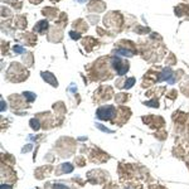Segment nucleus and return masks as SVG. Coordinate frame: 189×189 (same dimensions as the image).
<instances>
[{"label": "nucleus", "mask_w": 189, "mask_h": 189, "mask_svg": "<svg viewBox=\"0 0 189 189\" xmlns=\"http://www.w3.org/2000/svg\"><path fill=\"white\" fill-rule=\"evenodd\" d=\"M115 115V107L114 106H102L97 110L96 116L100 120H110Z\"/></svg>", "instance_id": "nucleus-1"}, {"label": "nucleus", "mask_w": 189, "mask_h": 189, "mask_svg": "<svg viewBox=\"0 0 189 189\" xmlns=\"http://www.w3.org/2000/svg\"><path fill=\"white\" fill-rule=\"evenodd\" d=\"M112 66H114L115 70H116L117 75H120V76L125 75L129 70V63L125 62V61H121L120 58H117V57H114L112 58Z\"/></svg>", "instance_id": "nucleus-2"}, {"label": "nucleus", "mask_w": 189, "mask_h": 189, "mask_svg": "<svg viewBox=\"0 0 189 189\" xmlns=\"http://www.w3.org/2000/svg\"><path fill=\"white\" fill-rule=\"evenodd\" d=\"M42 77H43V80L48 82L51 86H53V87L58 86V82H57L56 77L52 75V73H49V72H42Z\"/></svg>", "instance_id": "nucleus-3"}, {"label": "nucleus", "mask_w": 189, "mask_h": 189, "mask_svg": "<svg viewBox=\"0 0 189 189\" xmlns=\"http://www.w3.org/2000/svg\"><path fill=\"white\" fill-rule=\"evenodd\" d=\"M47 29H48V22H47V20H40V22H38V24L34 27V32L40 33V34H44Z\"/></svg>", "instance_id": "nucleus-4"}, {"label": "nucleus", "mask_w": 189, "mask_h": 189, "mask_svg": "<svg viewBox=\"0 0 189 189\" xmlns=\"http://www.w3.org/2000/svg\"><path fill=\"white\" fill-rule=\"evenodd\" d=\"M73 170V166L71 165V164H62V171L63 173H71Z\"/></svg>", "instance_id": "nucleus-5"}, {"label": "nucleus", "mask_w": 189, "mask_h": 189, "mask_svg": "<svg viewBox=\"0 0 189 189\" xmlns=\"http://www.w3.org/2000/svg\"><path fill=\"white\" fill-rule=\"evenodd\" d=\"M23 94H24V97L27 98L29 102H32V101H34V100H35V94L33 92H24Z\"/></svg>", "instance_id": "nucleus-6"}, {"label": "nucleus", "mask_w": 189, "mask_h": 189, "mask_svg": "<svg viewBox=\"0 0 189 189\" xmlns=\"http://www.w3.org/2000/svg\"><path fill=\"white\" fill-rule=\"evenodd\" d=\"M134 83H135V78L134 77H131V78H129V80L127 81H125V88H130L131 86H133L134 85Z\"/></svg>", "instance_id": "nucleus-7"}, {"label": "nucleus", "mask_w": 189, "mask_h": 189, "mask_svg": "<svg viewBox=\"0 0 189 189\" xmlns=\"http://www.w3.org/2000/svg\"><path fill=\"white\" fill-rule=\"evenodd\" d=\"M30 124H32V127H33L34 130H38L39 129V122L38 121H37V120H32V121H30Z\"/></svg>", "instance_id": "nucleus-8"}, {"label": "nucleus", "mask_w": 189, "mask_h": 189, "mask_svg": "<svg viewBox=\"0 0 189 189\" xmlns=\"http://www.w3.org/2000/svg\"><path fill=\"white\" fill-rule=\"evenodd\" d=\"M52 189H68V187L64 184H53L52 185Z\"/></svg>", "instance_id": "nucleus-9"}, {"label": "nucleus", "mask_w": 189, "mask_h": 189, "mask_svg": "<svg viewBox=\"0 0 189 189\" xmlns=\"http://www.w3.org/2000/svg\"><path fill=\"white\" fill-rule=\"evenodd\" d=\"M70 35H71V38H72V39H80V37H81L78 33H75V32H71Z\"/></svg>", "instance_id": "nucleus-10"}, {"label": "nucleus", "mask_w": 189, "mask_h": 189, "mask_svg": "<svg viewBox=\"0 0 189 189\" xmlns=\"http://www.w3.org/2000/svg\"><path fill=\"white\" fill-rule=\"evenodd\" d=\"M145 105H148V106H151V107H158V101H150V102H145Z\"/></svg>", "instance_id": "nucleus-11"}, {"label": "nucleus", "mask_w": 189, "mask_h": 189, "mask_svg": "<svg viewBox=\"0 0 189 189\" xmlns=\"http://www.w3.org/2000/svg\"><path fill=\"white\" fill-rule=\"evenodd\" d=\"M14 52H17V53H23L24 49L22 48V47H19V45H15L14 47Z\"/></svg>", "instance_id": "nucleus-12"}, {"label": "nucleus", "mask_w": 189, "mask_h": 189, "mask_svg": "<svg viewBox=\"0 0 189 189\" xmlns=\"http://www.w3.org/2000/svg\"><path fill=\"white\" fill-rule=\"evenodd\" d=\"M1 189H12V188H10V187H7V188H5V185H1Z\"/></svg>", "instance_id": "nucleus-13"}, {"label": "nucleus", "mask_w": 189, "mask_h": 189, "mask_svg": "<svg viewBox=\"0 0 189 189\" xmlns=\"http://www.w3.org/2000/svg\"><path fill=\"white\" fill-rule=\"evenodd\" d=\"M77 1H81L82 3V1H85V0H77Z\"/></svg>", "instance_id": "nucleus-14"}]
</instances>
